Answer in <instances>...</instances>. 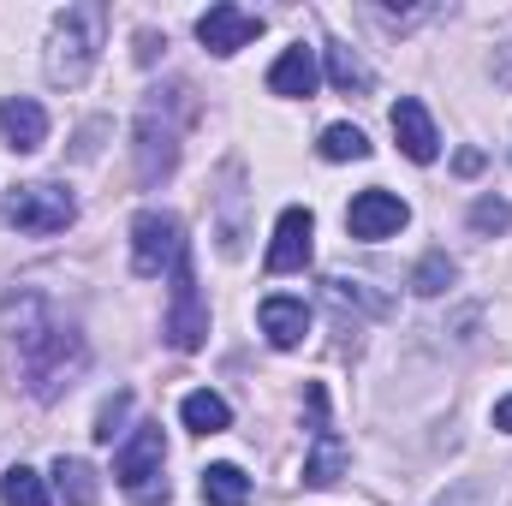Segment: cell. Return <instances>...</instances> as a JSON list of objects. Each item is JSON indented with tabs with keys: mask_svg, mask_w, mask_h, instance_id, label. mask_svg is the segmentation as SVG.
Wrapping results in <instances>:
<instances>
[{
	"mask_svg": "<svg viewBox=\"0 0 512 506\" xmlns=\"http://www.w3.org/2000/svg\"><path fill=\"white\" fill-rule=\"evenodd\" d=\"M6 334L18 346V364L36 399H54L60 387H72V376L84 370V340L72 328L54 322V310L30 292H12L6 298Z\"/></svg>",
	"mask_w": 512,
	"mask_h": 506,
	"instance_id": "obj_1",
	"label": "cell"
},
{
	"mask_svg": "<svg viewBox=\"0 0 512 506\" xmlns=\"http://www.w3.org/2000/svg\"><path fill=\"white\" fill-rule=\"evenodd\" d=\"M102 30H108V12L96 6V0H84V6H66L60 18H54V30H48V78L54 84H84L90 78V66H96V48H102Z\"/></svg>",
	"mask_w": 512,
	"mask_h": 506,
	"instance_id": "obj_2",
	"label": "cell"
},
{
	"mask_svg": "<svg viewBox=\"0 0 512 506\" xmlns=\"http://www.w3.org/2000/svg\"><path fill=\"white\" fill-rule=\"evenodd\" d=\"M0 221L12 233H30V239H54L78 221V197L66 185H18L6 203H0Z\"/></svg>",
	"mask_w": 512,
	"mask_h": 506,
	"instance_id": "obj_3",
	"label": "cell"
},
{
	"mask_svg": "<svg viewBox=\"0 0 512 506\" xmlns=\"http://www.w3.org/2000/svg\"><path fill=\"white\" fill-rule=\"evenodd\" d=\"M161 459H167V441H161V423H137L131 441L114 459V477L137 506H167V477H161Z\"/></svg>",
	"mask_w": 512,
	"mask_h": 506,
	"instance_id": "obj_4",
	"label": "cell"
},
{
	"mask_svg": "<svg viewBox=\"0 0 512 506\" xmlns=\"http://www.w3.org/2000/svg\"><path fill=\"white\" fill-rule=\"evenodd\" d=\"M185 262V221L173 209H143L131 221V268L143 280H161Z\"/></svg>",
	"mask_w": 512,
	"mask_h": 506,
	"instance_id": "obj_5",
	"label": "cell"
},
{
	"mask_svg": "<svg viewBox=\"0 0 512 506\" xmlns=\"http://www.w3.org/2000/svg\"><path fill=\"white\" fill-rule=\"evenodd\" d=\"M173 161H179V120L167 114V96L155 90L137 114V179L155 185L173 173Z\"/></svg>",
	"mask_w": 512,
	"mask_h": 506,
	"instance_id": "obj_6",
	"label": "cell"
},
{
	"mask_svg": "<svg viewBox=\"0 0 512 506\" xmlns=\"http://www.w3.org/2000/svg\"><path fill=\"white\" fill-rule=\"evenodd\" d=\"M167 340H173L179 352H197V346L209 340V304H203V292H197V274H191V262H179V268H173V304H167Z\"/></svg>",
	"mask_w": 512,
	"mask_h": 506,
	"instance_id": "obj_7",
	"label": "cell"
},
{
	"mask_svg": "<svg viewBox=\"0 0 512 506\" xmlns=\"http://www.w3.org/2000/svg\"><path fill=\"white\" fill-rule=\"evenodd\" d=\"M405 221H411L405 197H393V191H382V185L358 191V197H352V209H346V233H352V239H364V245H376V239H393Z\"/></svg>",
	"mask_w": 512,
	"mask_h": 506,
	"instance_id": "obj_8",
	"label": "cell"
},
{
	"mask_svg": "<svg viewBox=\"0 0 512 506\" xmlns=\"http://www.w3.org/2000/svg\"><path fill=\"white\" fill-rule=\"evenodd\" d=\"M256 36H262V18L245 12V6H233V0H221V6H209L203 18H197V42L209 48V54H239V48H251Z\"/></svg>",
	"mask_w": 512,
	"mask_h": 506,
	"instance_id": "obj_9",
	"label": "cell"
},
{
	"mask_svg": "<svg viewBox=\"0 0 512 506\" xmlns=\"http://www.w3.org/2000/svg\"><path fill=\"white\" fill-rule=\"evenodd\" d=\"M310 239H316V215L310 209H280L274 221V245H268V274H298L310 262Z\"/></svg>",
	"mask_w": 512,
	"mask_h": 506,
	"instance_id": "obj_10",
	"label": "cell"
},
{
	"mask_svg": "<svg viewBox=\"0 0 512 506\" xmlns=\"http://www.w3.org/2000/svg\"><path fill=\"white\" fill-rule=\"evenodd\" d=\"M393 137H399V149L417 161V167H429L435 155H441V137H435V120H429V108L417 102V96H405V102H393Z\"/></svg>",
	"mask_w": 512,
	"mask_h": 506,
	"instance_id": "obj_11",
	"label": "cell"
},
{
	"mask_svg": "<svg viewBox=\"0 0 512 506\" xmlns=\"http://www.w3.org/2000/svg\"><path fill=\"white\" fill-rule=\"evenodd\" d=\"M256 322H262L268 346H280V352L304 346V334H310V310H304V298H280V292L256 304Z\"/></svg>",
	"mask_w": 512,
	"mask_h": 506,
	"instance_id": "obj_12",
	"label": "cell"
},
{
	"mask_svg": "<svg viewBox=\"0 0 512 506\" xmlns=\"http://www.w3.org/2000/svg\"><path fill=\"white\" fill-rule=\"evenodd\" d=\"M0 137H6V149L30 155V149L48 143V114H42L30 96H6V102H0Z\"/></svg>",
	"mask_w": 512,
	"mask_h": 506,
	"instance_id": "obj_13",
	"label": "cell"
},
{
	"mask_svg": "<svg viewBox=\"0 0 512 506\" xmlns=\"http://www.w3.org/2000/svg\"><path fill=\"white\" fill-rule=\"evenodd\" d=\"M316 78H322V72H316V54H310L304 42H298V48H286V54L268 66V90H274V96H286V102L316 96Z\"/></svg>",
	"mask_w": 512,
	"mask_h": 506,
	"instance_id": "obj_14",
	"label": "cell"
},
{
	"mask_svg": "<svg viewBox=\"0 0 512 506\" xmlns=\"http://www.w3.org/2000/svg\"><path fill=\"white\" fill-rule=\"evenodd\" d=\"M346 465H352V447L322 423V429H316V447H310V459H304V483H310V489H328V483L346 477Z\"/></svg>",
	"mask_w": 512,
	"mask_h": 506,
	"instance_id": "obj_15",
	"label": "cell"
},
{
	"mask_svg": "<svg viewBox=\"0 0 512 506\" xmlns=\"http://www.w3.org/2000/svg\"><path fill=\"white\" fill-rule=\"evenodd\" d=\"M179 417H185V429H191V435H221V429H233V405H227L221 393H209V387L185 393Z\"/></svg>",
	"mask_w": 512,
	"mask_h": 506,
	"instance_id": "obj_16",
	"label": "cell"
},
{
	"mask_svg": "<svg viewBox=\"0 0 512 506\" xmlns=\"http://www.w3.org/2000/svg\"><path fill=\"white\" fill-rule=\"evenodd\" d=\"M54 489L66 506H96V495H102V483L84 459H54Z\"/></svg>",
	"mask_w": 512,
	"mask_h": 506,
	"instance_id": "obj_17",
	"label": "cell"
},
{
	"mask_svg": "<svg viewBox=\"0 0 512 506\" xmlns=\"http://www.w3.org/2000/svg\"><path fill=\"white\" fill-rule=\"evenodd\" d=\"M203 501L209 506H251V477L239 465H209L203 471Z\"/></svg>",
	"mask_w": 512,
	"mask_h": 506,
	"instance_id": "obj_18",
	"label": "cell"
},
{
	"mask_svg": "<svg viewBox=\"0 0 512 506\" xmlns=\"http://www.w3.org/2000/svg\"><path fill=\"white\" fill-rule=\"evenodd\" d=\"M328 78H334V90H346V96H364V90H370V66H364L346 42L328 48Z\"/></svg>",
	"mask_w": 512,
	"mask_h": 506,
	"instance_id": "obj_19",
	"label": "cell"
},
{
	"mask_svg": "<svg viewBox=\"0 0 512 506\" xmlns=\"http://www.w3.org/2000/svg\"><path fill=\"white\" fill-rule=\"evenodd\" d=\"M453 280H459V268H453L447 251H429L417 268H411V292H417V298H435V292H447Z\"/></svg>",
	"mask_w": 512,
	"mask_h": 506,
	"instance_id": "obj_20",
	"label": "cell"
},
{
	"mask_svg": "<svg viewBox=\"0 0 512 506\" xmlns=\"http://www.w3.org/2000/svg\"><path fill=\"white\" fill-rule=\"evenodd\" d=\"M0 501L6 506H48V483H42L30 465H12V471L0 477Z\"/></svg>",
	"mask_w": 512,
	"mask_h": 506,
	"instance_id": "obj_21",
	"label": "cell"
},
{
	"mask_svg": "<svg viewBox=\"0 0 512 506\" xmlns=\"http://www.w3.org/2000/svg\"><path fill=\"white\" fill-rule=\"evenodd\" d=\"M322 155H328V161H364V155H370V137L358 126H328L322 131Z\"/></svg>",
	"mask_w": 512,
	"mask_h": 506,
	"instance_id": "obj_22",
	"label": "cell"
},
{
	"mask_svg": "<svg viewBox=\"0 0 512 506\" xmlns=\"http://www.w3.org/2000/svg\"><path fill=\"white\" fill-rule=\"evenodd\" d=\"M507 227H512V203H501V197H477V203H471V233L495 239V233H507Z\"/></svg>",
	"mask_w": 512,
	"mask_h": 506,
	"instance_id": "obj_23",
	"label": "cell"
},
{
	"mask_svg": "<svg viewBox=\"0 0 512 506\" xmlns=\"http://www.w3.org/2000/svg\"><path fill=\"white\" fill-rule=\"evenodd\" d=\"M126 417H131V393H126V387H120V393H114V399H108V405L96 411V429H90V435H96V441L108 447V441L120 435V423H126Z\"/></svg>",
	"mask_w": 512,
	"mask_h": 506,
	"instance_id": "obj_24",
	"label": "cell"
},
{
	"mask_svg": "<svg viewBox=\"0 0 512 506\" xmlns=\"http://www.w3.org/2000/svg\"><path fill=\"white\" fill-rule=\"evenodd\" d=\"M495 429H507V435H512V393L495 405Z\"/></svg>",
	"mask_w": 512,
	"mask_h": 506,
	"instance_id": "obj_25",
	"label": "cell"
}]
</instances>
